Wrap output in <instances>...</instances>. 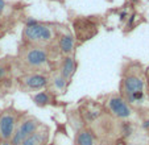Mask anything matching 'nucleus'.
<instances>
[{"instance_id":"obj_1","label":"nucleus","mask_w":149,"mask_h":145,"mask_svg":"<svg viewBox=\"0 0 149 145\" xmlns=\"http://www.w3.org/2000/svg\"><path fill=\"white\" fill-rule=\"evenodd\" d=\"M120 95L131 107L141 104L145 100V77L140 71L127 70L121 78Z\"/></svg>"},{"instance_id":"obj_2","label":"nucleus","mask_w":149,"mask_h":145,"mask_svg":"<svg viewBox=\"0 0 149 145\" xmlns=\"http://www.w3.org/2000/svg\"><path fill=\"white\" fill-rule=\"evenodd\" d=\"M20 62L26 72L31 71H42L50 67V58L45 47L28 45L21 47L20 50Z\"/></svg>"},{"instance_id":"obj_3","label":"nucleus","mask_w":149,"mask_h":145,"mask_svg":"<svg viewBox=\"0 0 149 145\" xmlns=\"http://www.w3.org/2000/svg\"><path fill=\"white\" fill-rule=\"evenodd\" d=\"M57 32L49 24H42V22H33V24H26L23 31L24 42L28 45L45 47L50 45L56 40Z\"/></svg>"},{"instance_id":"obj_4","label":"nucleus","mask_w":149,"mask_h":145,"mask_svg":"<svg viewBox=\"0 0 149 145\" xmlns=\"http://www.w3.org/2000/svg\"><path fill=\"white\" fill-rule=\"evenodd\" d=\"M20 90L25 92H38L41 90L48 89L49 75L42 71H31L25 72L17 79Z\"/></svg>"},{"instance_id":"obj_5","label":"nucleus","mask_w":149,"mask_h":145,"mask_svg":"<svg viewBox=\"0 0 149 145\" xmlns=\"http://www.w3.org/2000/svg\"><path fill=\"white\" fill-rule=\"evenodd\" d=\"M42 123L37 117L26 115V116H21L19 124H17L16 129H15L13 135H12L11 140H9V145H21V142L33 132H36Z\"/></svg>"},{"instance_id":"obj_6","label":"nucleus","mask_w":149,"mask_h":145,"mask_svg":"<svg viewBox=\"0 0 149 145\" xmlns=\"http://www.w3.org/2000/svg\"><path fill=\"white\" fill-rule=\"evenodd\" d=\"M104 107L111 116L119 120H128L133 115L132 107L124 100V98L120 94L108 95L106 98V102H104Z\"/></svg>"},{"instance_id":"obj_7","label":"nucleus","mask_w":149,"mask_h":145,"mask_svg":"<svg viewBox=\"0 0 149 145\" xmlns=\"http://www.w3.org/2000/svg\"><path fill=\"white\" fill-rule=\"evenodd\" d=\"M21 119V114L13 107L6 108L0 112V137L1 141H8L11 140L17 124Z\"/></svg>"},{"instance_id":"obj_8","label":"nucleus","mask_w":149,"mask_h":145,"mask_svg":"<svg viewBox=\"0 0 149 145\" xmlns=\"http://www.w3.org/2000/svg\"><path fill=\"white\" fill-rule=\"evenodd\" d=\"M58 49L62 56H73L75 49V38L68 31H63L58 34Z\"/></svg>"},{"instance_id":"obj_9","label":"nucleus","mask_w":149,"mask_h":145,"mask_svg":"<svg viewBox=\"0 0 149 145\" xmlns=\"http://www.w3.org/2000/svg\"><path fill=\"white\" fill-rule=\"evenodd\" d=\"M49 141V128L42 124L36 132L29 135L21 145H48Z\"/></svg>"},{"instance_id":"obj_10","label":"nucleus","mask_w":149,"mask_h":145,"mask_svg":"<svg viewBox=\"0 0 149 145\" xmlns=\"http://www.w3.org/2000/svg\"><path fill=\"white\" fill-rule=\"evenodd\" d=\"M68 83L69 82L66 81L63 77L57 71H54L52 75H49V86H48V90L50 92H53L54 95H62L66 92V89H68Z\"/></svg>"},{"instance_id":"obj_11","label":"nucleus","mask_w":149,"mask_h":145,"mask_svg":"<svg viewBox=\"0 0 149 145\" xmlns=\"http://www.w3.org/2000/svg\"><path fill=\"white\" fill-rule=\"evenodd\" d=\"M74 145H99V139L94 131L83 127L77 132Z\"/></svg>"},{"instance_id":"obj_12","label":"nucleus","mask_w":149,"mask_h":145,"mask_svg":"<svg viewBox=\"0 0 149 145\" xmlns=\"http://www.w3.org/2000/svg\"><path fill=\"white\" fill-rule=\"evenodd\" d=\"M77 70V61L74 59L73 56H63L61 63L58 67V72L61 74L68 82H70V79L73 78L74 72Z\"/></svg>"},{"instance_id":"obj_13","label":"nucleus","mask_w":149,"mask_h":145,"mask_svg":"<svg viewBox=\"0 0 149 145\" xmlns=\"http://www.w3.org/2000/svg\"><path fill=\"white\" fill-rule=\"evenodd\" d=\"M32 100L36 106L38 107H46V106H52L56 103V95L53 92H50L48 89L41 90L38 92H34L32 95Z\"/></svg>"},{"instance_id":"obj_14","label":"nucleus","mask_w":149,"mask_h":145,"mask_svg":"<svg viewBox=\"0 0 149 145\" xmlns=\"http://www.w3.org/2000/svg\"><path fill=\"white\" fill-rule=\"evenodd\" d=\"M9 72V66L6 63H0V82H3L7 78Z\"/></svg>"},{"instance_id":"obj_15","label":"nucleus","mask_w":149,"mask_h":145,"mask_svg":"<svg viewBox=\"0 0 149 145\" xmlns=\"http://www.w3.org/2000/svg\"><path fill=\"white\" fill-rule=\"evenodd\" d=\"M4 8H6V1L4 0H0V16L4 12Z\"/></svg>"},{"instance_id":"obj_16","label":"nucleus","mask_w":149,"mask_h":145,"mask_svg":"<svg viewBox=\"0 0 149 145\" xmlns=\"http://www.w3.org/2000/svg\"><path fill=\"white\" fill-rule=\"evenodd\" d=\"M143 128H144V129H146V131H149V120H144Z\"/></svg>"},{"instance_id":"obj_17","label":"nucleus","mask_w":149,"mask_h":145,"mask_svg":"<svg viewBox=\"0 0 149 145\" xmlns=\"http://www.w3.org/2000/svg\"><path fill=\"white\" fill-rule=\"evenodd\" d=\"M127 15H128L127 12H123V13H120V20H124V19H125Z\"/></svg>"},{"instance_id":"obj_18","label":"nucleus","mask_w":149,"mask_h":145,"mask_svg":"<svg viewBox=\"0 0 149 145\" xmlns=\"http://www.w3.org/2000/svg\"><path fill=\"white\" fill-rule=\"evenodd\" d=\"M0 145H9V142L8 141H1V144Z\"/></svg>"},{"instance_id":"obj_19","label":"nucleus","mask_w":149,"mask_h":145,"mask_svg":"<svg viewBox=\"0 0 149 145\" xmlns=\"http://www.w3.org/2000/svg\"><path fill=\"white\" fill-rule=\"evenodd\" d=\"M0 141H1V137H0Z\"/></svg>"}]
</instances>
